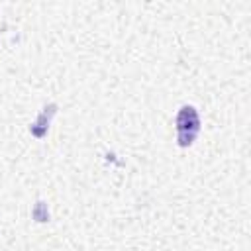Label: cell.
Here are the masks:
<instances>
[{"mask_svg": "<svg viewBox=\"0 0 251 251\" xmlns=\"http://www.w3.org/2000/svg\"><path fill=\"white\" fill-rule=\"evenodd\" d=\"M200 131V116L194 106H182L176 114V143L180 147L192 145Z\"/></svg>", "mask_w": 251, "mask_h": 251, "instance_id": "cell-1", "label": "cell"}]
</instances>
